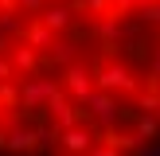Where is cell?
Returning <instances> with one entry per match:
<instances>
[{
    "label": "cell",
    "instance_id": "6da1fadb",
    "mask_svg": "<svg viewBox=\"0 0 160 156\" xmlns=\"http://www.w3.org/2000/svg\"><path fill=\"white\" fill-rule=\"evenodd\" d=\"M160 144V0H51L0 27V156H148Z\"/></svg>",
    "mask_w": 160,
    "mask_h": 156
},
{
    "label": "cell",
    "instance_id": "7a4b0ae2",
    "mask_svg": "<svg viewBox=\"0 0 160 156\" xmlns=\"http://www.w3.org/2000/svg\"><path fill=\"white\" fill-rule=\"evenodd\" d=\"M51 0H0V27L12 20H23V16L39 12V8H47Z\"/></svg>",
    "mask_w": 160,
    "mask_h": 156
}]
</instances>
